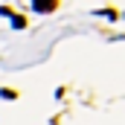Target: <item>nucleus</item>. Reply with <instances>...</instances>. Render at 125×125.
Segmentation results:
<instances>
[{
	"instance_id": "obj_1",
	"label": "nucleus",
	"mask_w": 125,
	"mask_h": 125,
	"mask_svg": "<svg viewBox=\"0 0 125 125\" xmlns=\"http://www.w3.org/2000/svg\"><path fill=\"white\" fill-rule=\"evenodd\" d=\"M32 9H35V12H52L55 3H32Z\"/></svg>"
},
{
	"instance_id": "obj_2",
	"label": "nucleus",
	"mask_w": 125,
	"mask_h": 125,
	"mask_svg": "<svg viewBox=\"0 0 125 125\" xmlns=\"http://www.w3.org/2000/svg\"><path fill=\"white\" fill-rule=\"evenodd\" d=\"M12 23H15V29H23V23H26V21H23L21 15H12Z\"/></svg>"
}]
</instances>
